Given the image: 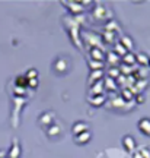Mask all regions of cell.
<instances>
[{
    "label": "cell",
    "instance_id": "cell-1",
    "mask_svg": "<svg viewBox=\"0 0 150 158\" xmlns=\"http://www.w3.org/2000/svg\"><path fill=\"white\" fill-rule=\"evenodd\" d=\"M70 63L72 62H70L69 57L60 56L54 60V66H53V69H54V72H56L57 75H64L70 70Z\"/></svg>",
    "mask_w": 150,
    "mask_h": 158
},
{
    "label": "cell",
    "instance_id": "cell-2",
    "mask_svg": "<svg viewBox=\"0 0 150 158\" xmlns=\"http://www.w3.org/2000/svg\"><path fill=\"white\" fill-rule=\"evenodd\" d=\"M106 13H108V10H106L105 6H95L93 9V13H92V18H93L95 22H99V21H104V19H106Z\"/></svg>",
    "mask_w": 150,
    "mask_h": 158
},
{
    "label": "cell",
    "instance_id": "cell-3",
    "mask_svg": "<svg viewBox=\"0 0 150 158\" xmlns=\"http://www.w3.org/2000/svg\"><path fill=\"white\" fill-rule=\"evenodd\" d=\"M63 5L67 6V9L72 12L73 15H79L85 12V6H82L80 2H63Z\"/></svg>",
    "mask_w": 150,
    "mask_h": 158
},
{
    "label": "cell",
    "instance_id": "cell-4",
    "mask_svg": "<svg viewBox=\"0 0 150 158\" xmlns=\"http://www.w3.org/2000/svg\"><path fill=\"white\" fill-rule=\"evenodd\" d=\"M89 60H96V62H104L105 60V51L102 48H96V47H90L89 50Z\"/></svg>",
    "mask_w": 150,
    "mask_h": 158
},
{
    "label": "cell",
    "instance_id": "cell-5",
    "mask_svg": "<svg viewBox=\"0 0 150 158\" xmlns=\"http://www.w3.org/2000/svg\"><path fill=\"white\" fill-rule=\"evenodd\" d=\"M38 123L41 126H51V124L54 123V114L51 113V111H44V113L41 114L38 117Z\"/></svg>",
    "mask_w": 150,
    "mask_h": 158
},
{
    "label": "cell",
    "instance_id": "cell-6",
    "mask_svg": "<svg viewBox=\"0 0 150 158\" xmlns=\"http://www.w3.org/2000/svg\"><path fill=\"white\" fill-rule=\"evenodd\" d=\"M137 127L144 136H150V118L147 117L140 118L139 123H137Z\"/></svg>",
    "mask_w": 150,
    "mask_h": 158
},
{
    "label": "cell",
    "instance_id": "cell-7",
    "mask_svg": "<svg viewBox=\"0 0 150 158\" xmlns=\"http://www.w3.org/2000/svg\"><path fill=\"white\" fill-rule=\"evenodd\" d=\"M104 78H105L104 70H90L89 79H88V84H89V85H93V84H96V82L102 81Z\"/></svg>",
    "mask_w": 150,
    "mask_h": 158
},
{
    "label": "cell",
    "instance_id": "cell-8",
    "mask_svg": "<svg viewBox=\"0 0 150 158\" xmlns=\"http://www.w3.org/2000/svg\"><path fill=\"white\" fill-rule=\"evenodd\" d=\"M104 79L102 81H99V82H96V84L90 85L89 88V95L90 97H95V95H102L104 94Z\"/></svg>",
    "mask_w": 150,
    "mask_h": 158
},
{
    "label": "cell",
    "instance_id": "cell-9",
    "mask_svg": "<svg viewBox=\"0 0 150 158\" xmlns=\"http://www.w3.org/2000/svg\"><path fill=\"white\" fill-rule=\"evenodd\" d=\"M120 44L128 51V53H131L134 48V43H133V38L131 37H128V35H121L120 37V41H118Z\"/></svg>",
    "mask_w": 150,
    "mask_h": 158
},
{
    "label": "cell",
    "instance_id": "cell-10",
    "mask_svg": "<svg viewBox=\"0 0 150 158\" xmlns=\"http://www.w3.org/2000/svg\"><path fill=\"white\" fill-rule=\"evenodd\" d=\"M21 145H19V142H18V139L15 138L13 141H12V147L10 149H9V158H19L21 157Z\"/></svg>",
    "mask_w": 150,
    "mask_h": 158
},
{
    "label": "cell",
    "instance_id": "cell-11",
    "mask_svg": "<svg viewBox=\"0 0 150 158\" xmlns=\"http://www.w3.org/2000/svg\"><path fill=\"white\" fill-rule=\"evenodd\" d=\"M89 130V126L85 123V122H76V123L72 126V132L74 136L80 135V133H83V132H88Z\"/></svg>",
    "mask_w": 150,
    "mask_h": 158
},
{
    "label": "cell",
    "instance_id": "cell-12",
    "mask_svg": "<svg viewBox=\"0 0 150 158\" xmlns=\"http://www.w3.org/2000/svg\"><path fill=\"white\" fill-rule=\"evenodd\" d=\"M73 139H74V142H76L77 145H86V143L92 139V133H90V130H88V132H83V133H80V135L74 136Z\"/></svg>",
    "mask_w": 150,
    "mask_h": 158
},
{
    "label": "cell",
    "instance_id": "cell-13",
    "mask_svg": "<svg viewBox=\"0 0 150 158\" xmlns=\"http://www.w3.org/2000/svg\"><path fill=\"white\" fill-rule=\"evenodd\" d=\"M122 145L125 148V151H128V152H133L134 149H136V141H134L133 136H130V135H125L122 138Z\"/></svg>",
    "mask_w": 150,
    "mask_h": 158
},
{
    "label": "cell",
    "instance_id": "cell-14",
    "mask_svg": "<svg viewBox=\"0 0 150 158\" xmlns=\"http://www.w3.org/2000/svg\"><path fill=\"white\" fill-rule=\"evenodd\" d=\"M106 62H108V64H111V68H118V64L121 62V57H118L115 53L109 51V53H106Z\"/></svg>",
    "mask_w": 150,
    "mask_h": 158
},
{
    "label": "cell",
    "instance_id": "cell-15",
    "mask_svg": "<svg viewBox=\"0 0 150 158\" xmlns=\"http://www.w3.org/2000/svg\"><path fill=\"white\" fill-rule=\"evenodd\" d=\"M61 133V126L58 123H53L51 126L47 127V135L50 136V138H56Z\"/></svg>",
    "mask_w": 150,
    "mask_h": 158
},
{
    "label": "cell",
    "instance_id": "cell-16",
    "mask_svg": "<svg viewBox=\"0 0 150 158\" xmlns=\"http://www.w3.org/2000/svg\"><path fill=\"white\" fill-rule=\"evenodd\" d=\"M105 95L102 94V95H95V97H89V104L90 106H93V107H101L104 102H105Z\"/></svg>",
    "mask_w": 150,
    "mask_h": 158
},
{
    "label": "cell",
    "instance_id": "cell-17",
    "mask_svg": "<svg viewBox=\"0 0 150 158\" xmlns=\"http://www.w3.org/2000/svg\"><path fill=\"white\" fill-rule=\"evenodd\" d=\"M136 63L143 66V68H147L149 66V56H146V53H137L136 54Z\"/></svg>",
    "mask_w": 150,
    "mask_h": 158
},
{
    "label": "cell",
    "instance_id": "cell-18",
    "mask_svg": "<svg viewBox=\"0 0 150 158\" xmlns=\"http://www.w3.org/2000/svg\"><path fill=\"white\" fill-rule=\"evenodd\" d=\"M104 29H105L106 32H118L120 31V25H118L117 21H114V19H109V22L106 23L105 27H104Z\"/></svg>",
    "mask_w": 150,
    "mask_h": 158
},
{
    "label": "cell",
    "instance_id": "cell-19",
    "mask_svg": "<svg viewBox=\"0 0 150 158\" xmlns=\"http://www.w3.org/2000/svg\"><path fill=\"white\" fill-rule=\"evenodd\" d=\"M121 98L125 102H133L134 101V94L131 92L130 88H122L121 89Z\"/></svg>",
    "mask_w": 150,
    "mask_h": 158
},
{
    "label": "cell",
    "instance_id": "cell-20",
    "mask_svg": "<svg viewBox=\"0 0 150 158\" xmlns=\"http://www.w3.org/2000/svg\"><path fill=\"white\" fill-rule=\"evenodd\" d=\"M104 88H105L106 91H115L118 88V85H117V82L114 81V79H111V78H104Z\"/></svg>",
    "mask_w": 150,
    "mask_h": 158
},
{
    "label": "cell",
    "instance_id": "cell-21",
    "mask_svg": "<svg viewBox=\"0 0 150 158\" xmlns=\"http://www.w3.org/2000/svg\"><path fill=\"white\" fill-rule=\"evenodd\" d=\"M112 53H115V54H117L118 57H124L125 56V54H127L128 51L125 50V48H124V47H122L121 44H120V43H115V45H114V50H112Z\"/></svg>",
    "mask_w": 150,
    "mask_h": 158
},
{
    "label": "cell",
    "instance_id": "cell-22",
    "mask_svg": "<svg viewBox=\"0 0 150 158\" xmlns=\"http://www.w3.org/2000/svg\"><path fill=\"white\" fill-rule=\"evenodd\" d=\"M15 86H21V88L28 86V79L25 78V75H19V76L15 78Z\"/></svg>",
    "mask_w": 150,
    "mask_h": 158
},
{
    "label": "cell",
    "instance_id": "cell-23",
    "mask_svg": "<svg viewBox=\"0 0 150 158\" xmlns=\"http://www.w3.org/2000/svg\"><path fill=\"white\" fill-rule=\"evenodd\" d=\"M122 62L125 63L127 66H134L136 64V54L134 53H127L125 56L122 57Z\"/></svg>",
    "mask_w": 150,
    "mask_h": 158
},
{
    "label": "cell",
    "instance_id": "cell-24",
    "mask_svg": "<svg viewBox=\"0 0 150 158\" xmlns=\"http://www.w3.org/2000/svg\"><path fill=\"white\" fill-rule=\"evenodd\" d=\"M121 76V73H120V69L118 68H109L108 70H106V78H111V79H118Z\"/></svg>",
    "mask_w": 150,
    "mask_h": 158
},
{
    "label": "cell",
    "instance_id": "cell-25",
    "mask_svg": "<svg viewBox=\"0 0 150 158\" xmlns=\"http://www.w3.org/2000/svg\"><path fill=\"white\" fill-rule=\"evenodd\" d=\"M102 41H105L108 44H112V43L115 41V34H114V32H106V31H104V32H102Z\"/></svg>",
    "mask_w": 150,
    "mask_h": 158
},
{
    "label": "cell",
    "instance_id": "cell-26",
    "mask_svg": "<svg viewBox=\"0 0 150 158\" xmlns=\"http://www.w3.org/2000/svg\"><path fill=\"white\" fill-rule=\"evenodd\" d=\"M90 70H104V62H96V60H89Z\"/></svg>",
    "mask_w": 150,
    "mask_h": 158
},
{
    "label": "cell",
    "instance_id": "cell-27",
    "mask_svg": "<svg viewBox=\"0 0 150 158\" xmlns=\"http://www.w3.org/2000/svg\"><path fill=\"white\" fill-rule=\"evenodd\" d=\"M25 78L28 79H38V70L37 69H28L26 73H25Z\"/></svg>",
    "mask_w": 150,
    "mask_h": 158
},
{
    "label": "cell",
    "instance_id": "cell-28",
    "mask_svg": "<svg viewBox=\"0 0 150 158\" xmlns=\"http://www.w3.org/2000/svg\"><path fill=\"white\" fill-rule=\"evenodd\" d=\"M26 89H28V88L15 86V88H13V94H15V97H25L26 95Z\"/></svg>",
    "mask_w": 150,
    "mask_h": 158
},
{
    "label": "cell",
    "instance_id": "cell-29",
    "mask_svg": "<svg viewBox=\"0 0 150 158\" xmlns=\"http://www.w3.org/2000/svg\"><path fill=\"white\" fill-rule=\"evenodd\" d=\"M38 85H39L38 79H29L28 86H26V88H32V89H35V88H38Z\"/></svg>",
    "mask_w": 150,
    "mask_h": 158
},
{
    "label": "cell",
    "instance_id": "cell-30",
    "mask_svg": "<svg viewBox=\"0 0 150 158\" xmlns=\"http://www.w3.org/2000/svg\"><path fill=\"white\" fill-rule=\"evenodd\" d=\"M139 152L141 154V157H143V158H150V151L147 149V148L141 147V148H140V151H139Z\"/></svg>",
    "mask_w": 150,
    "mask_h": 158
},
{
    "label": "cell",
    "instance_id": "cell-31",
    "mask_svg": "<svg viewBox=\"0 0 150 158\" xmlns=\"http://www.w3.org/2000/svg\"><path fill=\"white\" fill-rule=\"evenodd\" d=\"M134 102H137V104H143V102H144V97H143V94H137V95L134 97Z\"/></svg>",
    "mask_w": 150,
    "mask_h": 158
},
{
    "label": "cell",
    "instance_id": "cell-32",
    "mask_svg": "<svg viewBox=\"0 0 150 158\" xmlns=\"http://www.w3.org/2000/svg\"><path fill=\"white\" fill-rule=\"evenodd\" d=\"M133 158H143V157H141V154H140L139 151H137V152H134V154H133Z\"/></svg>",
    "mask_w": 150,
    "mask_h": 158
},
{
    "label": "cell",
    "instance_id": "cell-33",
    "mask_svg": "<svg viewBox=\"0 0 150 158\" xmlns=\"http://www.w3.org/2000/svg\"><path fill=\"white\" fill-rule=\"evenodd\" d=\"M5 157V151H2V149H0V158H3Z\"/></svg>",
    "mask_w": 150,
    "mask_h": 158
},
{
    "label": "cell",
    "instance_id": "cell-34",
    "mask_svg": "<svg viewBox=\"0 0 150 158\" xmlns=\"http://www.w3.org/2000/svg\"><path fill=\"white\" fill-rule=\"evenodd\" d=\"M149 68H150V57H149Z\"/></svg>",
    "mask_w": 150,
    "mask_h": 158
},
{
    "label": "cell",
    "instance_id": "cell-35",
    "mask_svg": "<svg viewBox=\"0 0 150 158\" xmlns=\"http://www.w3.org/2000/svg\"><path fill=\"white\" fill-rule=\"evenodd\" d=\"M3 158H6V157H3Z\"/></svg>",
    "mask_w": 150,
    "mask_h": 158
}]
</instances>
